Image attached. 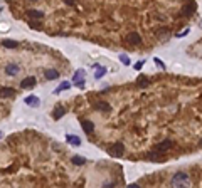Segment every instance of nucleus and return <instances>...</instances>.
Wrapping results in <instances>:
<instances>
[{
    "label": "nucleus",
    "mask_w": 202,
    "mask_h": 188,
    "mask_svg": "<svg viewBox=\"0 0 202 188\" xmlns=\"http://www.w3.org/2000/svg\"><path fill=\"white\" fill-rule=\"evenodd\" d=\"M190 185V180H189V175L184 173V171H179L175 173L172 178V187L173 188H189Z\"/></svg>",
    "instance_id": "1"
},
{
    "label": "nucleus",
    "mask_w": 202,
    "mask_h": 188,
    "mask_svg": "<svg viewBox=\"0 0 202 188\" xmlns=\"http://www.w3.org/2000/svg\"><path fill=\"white\" fill-rule=\"evenodd\" d=\"M195 10H197V4H195V2H189V4H185L184 7H182L180 15L190 17V15H194V13H195Z\"/></svg>",
    "instance_id": "2"
},
{
    "label": "nucleus",
    "mask_w": 202,
    "mask_h": 188,
    "mask_svg": "<svg viewBox=\"0 0 202 188\" xmlns=\"http://www.w3.org/2000/svg\"><path fill=\"white\" fill-rule=\"evenodd\" d=\"M110 153L113 156H116V158H121L123 153H125V145L123 143H115L113 146H110Z\"/></svg>",
    "instance_id": "3"
},
{
    "label": "nucleus",
    "mask_w": 202,
    "mask_h": 188,
    "mask_svg": "<svg viewBox=\"0 0 202 188\" xmlns=\"http://www.w3.org/2000/svg\"><path fill=\"white\" fill-rule=\"evenodd\" d=\"M172 146H173V141L165 140V141H162V143H158V145L155 146V150H153V151H157V153H164V151L170 150Z\"/></svg>",
    "instance_id": "4"
},
{
    "label": "nucleus",
    "mask_w": 202,
    "mask_h": 188,
    "mask_svg": "<svg viewBox=\"0 0 202 188\" xmlns=\"http://www.w3.org/2000/svg\"><path fill=\"white\" fill-rule=\"evenodd\" d=\"M83 76H84V71L83 69H79L76 74H74V77H73V82L77 86V87H84V79H83Z\"/></svg>",
    "instance_id": "5"
},
{
    "label": "nucleus",
    "mask_w": 202,
    "mask_h": 188,
    "mask_svg": "<svg viewBox=\"0 0 202 188\" xmlns=\"http://www.w3.org/2000/svg\"><path fill=\"white\" fill-rule=\"evenodd\" d=\"M35 84H37V79H35L34 76H30V77H26V79L20 82V87L22 89H30V87H34Z\"/></svg>",
    "instance_id": "6"
},
{
    "label": "nucleus",
    "mask_w": 202,
    "mask_h": 188,
    "mask_svg": "<svg viewBox=\"0 0 202 188\" xmlns=\"http://www.w3.org/2000/svg\"><path fill=\"white\" fill-rule=\"evenodd\" d=\"M126 42H130L131 46H138V44H142V37H140V34H137V32H130V34L126 35Z\"/></svg>",
    "instance_id": "7"
},
{
    "label": "nucleus",
    "mask_w": 202,
    "mask_h": 188,
    "mask_svg": "<svg viewBox=\"0 0 202 188\" xmlns=\"http://www.w3.org/2000/svg\"><path fill=\"white\" fill-rule=\"evenodd\" d=\"M81 126H83V129H84V133H88V134H91V133L95 131V124H93V121H89V119H83Z\"/></svg>",
    "instance_id": "8"
},
{
    "label": "nucleus",
    "mask_w": 202,
    "mask_h": 188,
    "mask_svg": "<svg viewBox=\"0 0 202 188\" xmlns=\"http://www.w3.org/2000/svg\"><path fill=\"white\" fill-rule=\"evenodd\" d=\"M95 109H98V111H104V113H110V111H111V106H110L106 101H99V103L95 104Z\"/></svg>",
    "instance_id": "9"
},
{
    "label": "nucleus",
    "mask_w": 202,
    "mask_h": 188,
    "mask_svg": "<svg viewBox=\"0 0 202 188\" xmlns=\"http://www.w3.org/2000/svg\"><path fill=\"white\" fill-rule=\"evenodd\" d=\"M26 104H27V106H32V107H37L39 104H41V101H39L37 96H27V98H26Z\"/></svg>",
    "instance_id": "10"
},
{
    "label": "nucleus",
    "mask_w": 202,
    "mask_h": 188,
    "mask_svg": "<svg viewBox=\"0 0 202 188\" xmlns=\"http://www.w3.org/2000/svg\"><path fill=\"white\" fill-rule=\"evenodd\" d=\"M19 71H20V67L17 64H7V67H5V72L9 74V76H15Z\"/></svg>",
    "instance_id": "11"
},
{
    "label": "nucleus",
    "mask_w": 202,
    "mask_h": 188,
    "mask_svg": "<svg viewBox=\"0 0 202 188\" xmlns=\"http://www.w3.org/2000/svg\"><path fill=\"white\" fill-rule=\"evenodd\" d=\"M66 140H68L69 145H73V146H79V145H81V140H79L76 134H66Z\"/></svg>",
    "instance_id": "12"
},
{
    "label": "nucleus",
    "mask_w": 202,
    "mask_h": 188,
    "mask_svg": "<svg viewBox=\"0 0 202 188\" xmlns=\"http://www.w3.org/2000/svg\"><path fill=\"white\" fill-rule=\"evenodd\" d=\"M27 15H29L30 19H37V20H41V19H44V12H41V10H27Z\"/></svg>",
    "instance_id": "13"
},
{
    "label": "nucleus",
    "mask_w": 202,
    "mask_h": 188,
    "mask_svg": "<svg viewBox=\"0 0 202 188\" xmlns=\"http://www.w3.org/2000/svg\"><path fill=\"white\" fill-rule=\"evenodd\" d=\"M15 91L12 87H0V98H9V96H14Z\"/></svg>",
    "instance_id": "14"
},
{
    "label": "nucleus",
    "mask_w": 202,
    "mask_h": 188,
    "mask_svg": "<svg viewBox=\"0 0 202 188\" xmlns=\"http://www.w3.org/2000/svg\"><path fill=\"white\" fill-rule=\"evenodd\" d=\"M44 76H46V79L51 81V79H57V77H59V72H57L56 69H47V71L44 72Z\"/></svg>",
    "instance_id": "15"
},
{
    "label": "nucleus",
    "mask_w": 202,
    "mask_h": 188,
    "mask_svg": "<svg viewBox=\"0 0 202 188\" xmlns=\"http://www.w3.org/2000/svg\"><path fill=\"white\" fill-rule=\"evenodd\" d=\"M64 114H66V109L62 106H57L56 111L52 113V118H54V119H59V118H62Z\"/></svg>",
    "instance_id": "16"
},
{
    "label": "nucleus",
    "mask_w": 202,
    "mask_h": 188,
    "mask_svg": "<svg viewBox=\"0 0 202 188\" xmlns=\"http://www.w3.org/2000/svg\"><path fill=\"white\" fill-rule=\"evenodd\" d=\"M148 158L153 160V161H160V160H164V154L157 153V151H152V153H148Z\"/></svg>",
    "instance_id": "17"
},
{
    "label": "nucleus",
    "mask_w": 202,
    "mask_h": 188,
    "mask_svg": "<svg viewBox=\"0 0 202 188\" xmlns=\"http://www.w3.org/2000/svg\"><path fill=\"white\" fill-rule=\"evenodd\" d=\"M73 163L74 165H77V166H81V165H84V163H86V158H84V156H73Z\"/></svg>",
    "instance_id": "18"
},
{
    "label": "nucleus",
    "mask_w": 202,
    "mask_h": 188,
    "mask_svg": "<svg viewBox=\"0 0 202 188\" xmlns=\"http://www.w3.org/2000/svg\"><path fill=\"white\" fill-rule=\"evenodd\" d=\"M2 44H4V47H9V49H15V47L19 46V44L15 42V40H10V39H5V40H4Z\"/></svg>",
    "instance_id": "19"
},
{
    "label": "nucleus",
    "mask_w": 202,
    "mask_h": 188,
    "mask_svg": "<svg viewBox=\"0 0 202 188\" xmlns=\"http://www.w3.org/2000/svg\"><path fill=\"white\" fill-rule=\"evenodd\" d=\"M104 74H106V67H98L96 69V72H95V77L96 79H101Z\"/></svg>",
    "instance_id": "20"
},
{
    "label": "nucleus",
    "mask_w": 202,
    "mask_h": 188,
    "mask_svg": "<svg viewBox=\"0 0 202 188\" xmlns=\"http://www.w3.org/2000/svg\"><path fill=\"white\" fill-rule=\"evenodd\" d=\"M71 87V82L69 81H64L62 84H59V87L56 89V93H61V91H66V89H69Z\"/></svg>",
    "instance_id": "21"
},
{
    "label": "nucleus",
    "mask_w": 202,
    "mask_h": 188,
    "mask_svg": "<svg viewBox=\"0 0 202 188\" xmlns=\"http://www.w3.org/2000/svg\"><path fill=\"white\" fill-rule=\"evenodd\" d=\"M138 86H140V87H146V86H148V79H146L145 76H140L138 77Z\"/></svg>",
    "instance_id": "22"
},
{
    "label": "nucleus",
    "mask_w": 202,
    "mask_h": 188,
    "mask_svg": "<svg viewBox=\"0 0 202 188\" xmlns=\"http://www.w3.org/2000/svg\"><path fill=\"white\" fill-rule=\"evenodd\" d=\"M143 64H145V60H138V62H135V66H133V67L137 69V71H140V69L143 67Z\"/></svg>",
    "instance_id": "23"
},
{
    "label": "nucleus",
    "mask_w": 202,
    "mask_h": 188,
    "mask_svg": "<svg viewBox=\"0 0 202 188\" xmlns=\"http://www.w3.org/2000/svg\"><path fill=\"white\" fill-rule=\"evenodd\" d=\"M120 60H121V62H123V64H126V66L130 64V59H128V57L125 56V54H121V56H120Z\"/></svg>",
    "instance_id": "24"
},
{
    "label": "nucleus",
    "mask_w": 202,
    "mask_h": 188,
    "mask_svg": "<svg viewBox=\"0 0 202 188\" xmlns=\"http://www.w3.org/2000/svg\"><path fill=\"white\" fill-rule=\"evenodd\" d=\"M155 64H157V66H160L162 69H165V64H164V62H162L160 59H155Z\"/></svg>",
    "instance_id": "25"
},
{
    "label": "nucleus",
    "mask_w": 202,
    "mask_h": 188,
    "mask_svg": "<svg viewBox=\"0 0 202 188\" xmlns=\"http://www.w3.org/2000/svg\"><path fill=\"white\" fill-rule=\"evenodd\" d=\"M187 34H189V29L184 30V32H179V34H177V37H184V35H187Z\"/></svg>",
    "instance_id": "26"
},
{
    "label": "nucleus",
    "mask_w": 202,
    "mask_h": 188,
    "mask_svg": "<svg viewBox=\"0 0 202 188\" xmlns=\"http://www.w3.org/2000/svg\"><path fill=\"white\" fill-rule=\"evenodd\" d=\"M128 188H140V187L137 183H131V185H128Z\"/></svg>",
    "instance_id": "27"
},
{
    "label": "nucleus",
    "mask_w": 202,
    "mask_h": 188,
    "mask_svg": "<svg viewBox=\"0 0 202 188\" xmlns=\"http://www.w3.org/2000/svg\"><path fill=\"white\" fill-rule=\"evenodd\" d=\"M2 136H4V133H0V138H2Z\"/></svg>",
    "instance_id": "28"
},
{
    "label": "nucleus",
    "mask_w": 202,
    "mask_h": 188,
    "mask_svg": "<svg viewBox=\"0 0 202 188\" xmlns=\"http://www.w3.org/2000/svg\"><path fill=\"white\" fill-rule=\"evenodd\" d=\"M200 145H202V140H200Z\"/></svg>",
    "instance_id": "29"
}]
</instances>
